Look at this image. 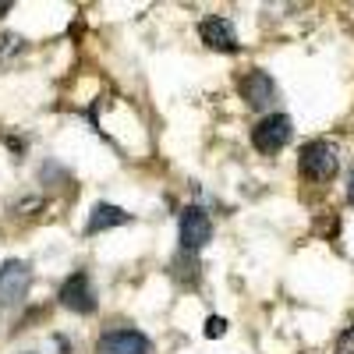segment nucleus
I'll return each instance as SVG.
<instances>
[{
	"label": "nucleus",
	"mask_w": 354,
	"mask_h": 354,
	"mask_svg": "<svg viewBox=\"0 0 354 354\" xmlns=\"http://www.w3.org/2000/svg\"><path fill=\"white\" fill-rule=\"evenodd\" d=\"M96 351L100 354H149V340L138 330H113L100 337Z\"/></svg>",
	"instance_id": "0eeeda50"
},
{
	"label": "nucleus",
	"mask_w": 354,
	"mask_h": 354,
	"mask_svg": "<svg viewBox=\"0 0 354 354\" xmlns=\"http://www.w3.org/2000/svg\"><path fill=\"white\" fill-rule=\"evenodd\" d=\"M131 216L121 209V205H110V202H96L93 213H88V223L85 230L88 234H100V230H113V227H124Z\"/></svg>",
	"instance_id": "1a4fd4ad"
},
{
	"label": "nucleus",
	"mask_w": 354,
	"mask_h": 354,
	"mask_svg": "<svg viewBox=\"0 0 354 354\" xmlns=\"http://www.w3.org/2000/svg\"><path fill=\"white\" fill-rule=\"evenodd\" d=\"M177 234H181V248L185 252H198L213 238V220L205 216L202 209H195V205H188V209L181 213V220H177Z\"/></svg>",
	"instance_id": "7ed1b4c3"
},
{
	"label": "nucleus",
	"mask_w": 354,
	"mask_h": 354,
	"mask_svg": "<svg viewBox=\"0 0 354 354\" xmlns=\"http://www.w3.org/2000/svg\"><path fill=\"white\" fill-rule=\"evenodd\" d=\"M337 351H340V354H354V322H351V326L340 333V340H337Z\"/></svg>",
	"instance_id": "f8f14e48"
},
{
	"label": "nucleus",
	"mask_w": 354,
	"mask_h": 354,
	"mask_svg": "<svg viewBox=\"0 0 354 354\" xmlns=\"http://www.w3.org/2000/svg\"><path fill=\"white\" fill-rule=\"evenodd\" d=\"M4 11H11V4H8V0H0V15H4Z\"/></svg>",
	"instance_id": "4468645a"
},
{
	"label": "nucleus",
	"mask_w": 354,
	"mask_h": 354,
	"mask_svg": "<svg viewBox=\"0 0 354 354\" xmlns=\"http://www.w3.org/2000/svg\"><path fill=\"white\" fill-rule=\"evenodd\" d=\"M238 88H241V96H245V103H248L252 110H266V106L277 100V82L266 75V71H259V68H252V71L238 82Z\"/></svg>",
	"instance_id": "423d86ee"
},
{
	"label": "nucleus",
	"mask_w": 354,
	"mask_h": 354,
	"mask_svg": "<svg viewBox=\"0 0 354 354\" xmlns=\"http://www.w3.org/2000/svg\"><path fill=\"white\" fill-rule=\"evenodd\" d=\"M198 36H202V43L209 46V50H223V53H230L234 46H238V32H234L230 18H220V15L205 18V21L198 25Z\"/></svg>",
	"instance_id": "6e6552de"
},
{
	"label": "nucleus",
	"mask_w": 354,
	"mask_h": 354,
	"mask_svg": "<svg viewBox=\"0 0 354 354\" xmlns=\"http://www.w3.org/2000/svg\"><path fill=\"white\" fill-rule=\"evenodd\" d=\"M28 283H32V270L18 259H8L0 266V305H18L28 294Z\"/></svg>",
	"instance_id": "20e7f679"
},
{
	"label": "nucleus",
	"mask_w": 354,
	"mask_h": 354,
	"mask_svg": "<svg viewBox=\"0 0 354 354\" xmlns=\"http://www.w3.org/2000/svg\"><path fill=\"white\" fill-rule=\"evenodd\" d=\"M61 305L64 308H71V312H78V315H88L96 308V294H93V283H88V277L85 273H75V277H68L64 283H61Z\"/></svg>",
	"instance_id": "39448f33"
},
{
	"label": "nucleus",
	"mask_w": 354,
	"mask_h": 354,
	"mask_svg": "<svg viewBox=\"0 0 354 354\" xmlns=\"http://www.w3.org/2000/svg\"><path fill=\"white\" fill-rule=\"evenodd\" d=\"M347 198L354 202V174H351V185H347Z\"/></svg>",
	"instance_id": "ddd939ff"
},
{
	"label": "nucleus",
	"mask_w": 354,
	"mask_h": 354,
	"mask_svg": "<svg viewBox=\"0 0 354 354\" xmlns=\"http://www.w3.org/2000/svg\"><path fill=\"white\" fill-rule=\"evenodd\" d=\"M290 131H294V124H290V117L287 113H270V117H262V121L252 128V145L259 153H280L283 145L290 142Z\"/></svg>",
	"instance_id": "f257e3e1"
},
{
	"label": "nucleus",
	"mask_w": 354,
	"mask_h": 354,
	"mask_svg": "<svg viewBox=\"0 0 354 354\" xmlns=\"http://www.w3.org/2000/svg\"><path fill=\"white\" fill-rule=\"evenodd\" d=\"M340 167V156H337V145L330 142H308L301 145V174L312 177V181H330Z\"/></svg>",
	"instance_id": "f03ea898"
},
{
	"label": "nucleus",
	"mask_w": 354,
	"mask_h": 354,
	"mask_svg": "<svg viewBox=\"0 0 354 354\" xmlns=\"http://www.w3.org/2000/svg\"><path fill=\"white\" fill-rule=\"evenodd\" d=\"M223 333H227V319H220V315L205 319V337H209V340H216V337H223Z\"/></svg>",
	"instance_id": "9b49d317"
},
{
	"label": "nucleus",
	"mask_w": 354,
	"mask_h": 354,
	"mask_svg": "<svg viewBox=\"0 0 354 354\" xmlns=\"http://www.w3.org/2000/svg\"><path fill=\"white\" fill-rule=\"evenodd\" d=\"M25 50V39L18 36V32H4L0 36V64H8L15 53H21Z\"/></svg>",
	"instance_id": "9d476101"
}]
</instances>
